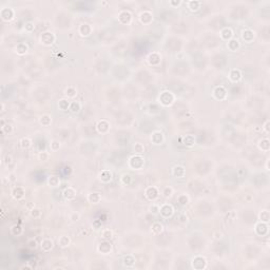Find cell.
Masks as SVG:
<instances>
[{"mask_svg":"<svg viewBox=\"0 0 270 270\" xmlns=\"http://www.w3.org/2000/svg\"><path fill=\"white\" fill-rule=\"evenodd\" d=\"M100 195L98 193H91V194H89L88 196V200L90 203H93V204H97L98 202L100 200Z\"/></svg>","mask_w":270,"mask_h":270,"instance_id":"cell-18","label":"cell"},{"mask_svg":"<svg viewBox=\"0 0 270 270\" xmlns=\"http://www.w3.org/2000/svg\"><path fill=\"white\" fill-rule=\"evenodd\" d=\"M97 250L100 252L101 254H109L112 250V246L109 242H102V243L99 244Z\"/></svg>","mask_w":270,"mask_h":270,"instance_id":"cell-3","label":"cell"},{"mask_svg":"<svg viewBox=\"0 0 270 270\" xmlns=\"http://www.w3.org/2000/svg\"><path fill=\"white\" fill-rule=\"evenodd\" d=\"M242 37H243V39L246 41V42L250 43L254 39L255 34H254V32L251 31V30H245L243 32V34H242Z\"/></svg>","mask_w":270,"mask_h":270,"instance_id":"cell-9","label":"cell"},{"mask_svg":"<svg viewBox=\"0 0 270 270\" xmlns=\"http://www.w3.org/2000/svg\"><path fill=\"white\" fill-rule=\"evenodd\" d=\"M51 150L52 151H57V150H59V148H60V143H59L58 141H51Z\"/></svg>","mask_w":270,"mask_h":270,"instance_id":"cell-27","label":"cell"},{"mask_svg":"<svg viewBox=\"0 0 270 270\" xmlns=\"http://www.w3.org/2000/svg\"><path fill=\"white\" fill-rule=\"evenodd\" d=\"M147 190L151 192V193L145 192V195H146V198H147L148 200H155L157 198H158L159 192H158V190H157L156 187H149V188H147Z\"/></svg>","mask_w":270,"mask_h":270,"instance_id":"cell-2","label":"cell"},{"mask_svg":"<svg viewBox=\"0 0 270 270\" xmlns=\"http://www.w3.org/2000/svg\"><path fill=\"white\" fill-rule=\"evenodd\" d=\"M79 216H80V215H79V213H76V212H74V213L71 214L70 218L73 220V222H76V220H79Z\"/></svg>","mask_w":270,"mask_h":270,"instance_id":"cell-33","label":"cell"},{"mask_svg":"<svg viewBox=\"0 0 270 270\" xmlns=\"http://www.w3.org/2000/svg\"><path fill=\"white\" fill-rule=\"evenodd\" d=\"M70 110L73 112V113H77V112H79V110H80V104H77V106L75 107V102H72V104H70Z\"/></svg>","mask_w":270,"mask_h":270,"instance_id":"cell-29","label":"cell"},{"mask_svg":"<svg viewBox=\"0 0 270 270\" xmlns=\"http://www.w3.org/2000/svg\"><path fill=\"white\" fill-rule=\"evenodd\" d=\"M23 268H30V269H32V267H31V266H27V265L22 266V267H21V269H23Z\"/></svg>","mask_w":270,"mask_h":270,"instance_id":"cell-34","label":"cell"},{"mask_svg":"<svg viewBox=\"0 0 270 270\" xmlns=\"http://www.w3.org/2000/svg\"><path fill=\"white\" fill-rule=\"evenodd\" d=\"M269 124H270V121H269V119H267V121H265V124H264V126H263V130H264V131H265L267 134L269 133V131H270V130H269V127H268V126H269Z\"/></svg>","mask_w":270,"mask_h":270,"instance_id":"cell-32","label":"cell"},{"mask_svg":"<svg viewBox=\"0 0 270 270\" xmlns=\"http://www.w3.org/2000/svg\"><path fill=\"white\" fill-rule=\"evenodd\" d=\"M134 150H135V152L139 155V154H141L144 151H145V147H144L141 144H135V146H134Z\"/></svg>","mask_w":270,"mask_h":270,"instance_id":"cell-26","label":"cell"},{"mask_svg":"<svg viewBox=\"0 0 270 270\" xmlns=\"http://www.w3.org/2000/svg\"><path fill=\"white\" fill-rule=\"evenodd\" d=\"M31 144H32V141H31V139H30L29 137H23L22 139H20V146H21V148H23V149L29 148L30 146H31Z\"/></svg>","mask_w":270,"mask_h":270,"instance_id":"cell-21","label":"cell"},{"mask_svg":"<svg viewBox=\"0 0 270 270\" xmlns=\"http://www.w3.org/2000/svg\"><path fill=\"white\" fill-rule=\"evenodd\" d=\"M27 247H29L30 249H36V248L38 247V244H37V242L35 241V240H30V241L27 242Z\"/></svg>","mask_w":270,"mask_h":270,"instance_id":"cell-28","label":"cell"},{"mask_svg":"<svg viewBox=\"0 0 270 270\" xmlns=\"http://www.w3.org/2000/svg\"><path fill=\"white\" fill-rule=\"evenodd\" d=\"M53 241L52 240H50V238H43L42 241H41L40 243V246H41V249L43 250V251H46V252H49L52 250L53 248Z\"/></svg>","mask_w":270,"mask_h":270,"instance_id":"cell-6","label":"cell"},{"mask_svg":"<svg viewBox=\"0 0 270 270\" xmlns=\"http://www.w3.org/2000/svg\"><path fill=\"white\" fill-rule=\"evenodd\" d=\"M255 232H257L259 235H265V234H267L268 232V224H266V223H259L257 225H255Z\"/></svg>","mask_w":270,"mask_h":270,"instance_id":"cell-4","label":"cell"},{"mask_svg":"<svg viewBox=\"0 0 270 270\" xmlns=\"http://www.w3.org/2000/svg\"><path fill=\"white\" fill-rule=\"evenodd\" d=\"M172 194H173L172 188H170V187H166V188L163 189V195L165 196L166 198H171V196H172Z\"/></svg>","mask_w":270,"mask_h":270,"instance_id":"cell-24","label":"cell"},{"mask_svg":"<svg viewBox=\"0 0 270 270\" xmlns=\"http://www.w3.org/2000/svg\"><path fill=\"white\" fill-rule=\"evenodd\" d=\"M112 236H113V232H112V230H110V229H104V230H102V232H101V237H102V238H104L106 241H108V240L112 238Z\"/></svg>","mask_w":270,"mask_h":270,"instance_id":"cell-20","label":"cell"},{"mask_svg":"<svg viewBox=\"0 0 270 270\" xmlns=\"http://www.w3.org/2000/svg\"><path fill=\"white\" fill-rule=\"evenodd\" d=\"M70 243H71V240L66 235H62V236H60V237L58 238V246L59 247L66 248V247H68V246L70 245Z\"/></svg>","mask_w":270,"mask_h":270,"instance_id":"cell-13","label":"cell"},{"mask_svg":"<svg viewBox=\"0 0 270 270\" xmlns=\"http://www.w3.org/2000/svg\"><path fill=\"white\" fill-rule=\"evenodd\" d=\"M134 161H139V165H136V166L134 165V166H133L132 163H130V167H132L133 169H136V170H139V169H141V167H143V165H144V158L141 156V155H135V156L131 157V159H130V163H133ZM136 163H138V161H136Z\"/></svg>","mask_w":270,"mask_h":270,"instance_id":"cell-8","label":"cell"},{"mask_svg":"<svg viewBox=\"0 0 270 270\" xmlns=\"http://www.w3.org/2000/svg\"><path fill=\"white\" fill-rule=\"evenodd\" d=\"M163 230V226L161 224V223H154V224L152 225V229H151V231H152V233L154 234H158L161 233V231Z\"/></svg>","mask_w":270,"mask_h":270,"instance_id":"cell-17","label":"cell"},{"mask_svg":"<svg viewBox=\"0 0 270 270\" xmlns=\"http://www.w3.org/2000/svg\"><path fill=\"white\" fill-rule=\"evenodd\" d=\"M49 156H50V155H49V153H47V152H40L39 153V155H38L39 159H40V161H48Z\"/></svg>","mask_w":270,"mask_h":270,"instance_id":"cell-31","label":"cell"},{"mask_svg":"<svg viewBox=\"0 0 270 270\" xmlns=\"http://www.w3.org/2000/svg\"><path fill=\"white\" fill-rule=\"evenodd\" d=\"M259 217H260V220H261V222L268 224V223H269V220H270L269 211H267V210H262L259 214Z\"/></svg>","mask_w":270,"mask_h":270,"instance_id":"cell-15","label":"cell"},{"mask_svg":"<svg viewBox=\"0 0 270 270\" xmlns=\"http://www.w3.org/2000/svg\"><path fill=\"white\" fill-rule=\"evenodd\" d=\"M69 107H70V104H69L68 100L61 99L60 101H59V108H60L61 110H64H64H68Z\"/></svg>","mask_w":270,"mask_h":270,"instance_id":"cell-25","label":"cell"},{"mask_svg":"<svg viewBox=\"0 0 270 270\" xmlns=\"http://www.w3.org/2000/svg\"><path fill=\"white\" fill-rule=\"evenodd\" d=\"M259 149L264 151V152H268L270 149V145H269V141L268 138H263L259 141Z\"/></svg>","mask_w":270,"mask_h":270,"instance_id":"cell-11","label":"cell"},{"mask_svg":"<svg viewBox=\"0 0 270 270\" xmlns=\"http://www.w3.org/2000/svg\"><path fill=\"white\" fill-rule=\"evenodd\" d=\"M242 78V72L240 70H236V69H233V70L230 71L229 73V79L233 82H236L238 80H241Z\"/></svg>","mask_w":270,"mask_h":270,"instance_id":"cell-7","label":"cell"},{"mask_svg":"<svg viewBox=\"0 0 270 270\" xmlns=\"http://www.w3.org/2000/svg\"><path fill=\"white\" fill-rule=\"evenodd\" d=\"M173 207L169 204H163V206L159 207V212L163 217H169L173 214Z\"/></svg>","mask_w":270,"mask_h":270,"instance_id":"cell-1","label":"cell"},{"mask_svg":"<svg viewBox=\"0 0 270 270\" xmlns=\"http://www.w3.org/2000/svg\"><path fill=\"white\" fill-rule=\"evenodd\" d=\"M51 121H52V119H51L50 115H42L40 117V123L42 124L43 126H49V124H51Z\"/></svg>","mask_w":270,"mask_h":270,"instance_id":"cell-22","label":"cell"},{"mask_svg":"<svg viewBox=\"0 0 270 270\" xmlns=\"http://www.w3.org/2000/svg\"><path fill=\"white\" fill-rule=\"evenodd\" d=\"M220 37L224 40H231L233 38V31L230 27H225L220 31Z\"/></svg>","mask_w":270,"mask_h":270,"instance_id":"cell-5","label":"cell"},{"mask_svg":"<svg viewBox=\"0 0 270 270\" xmlns=\"http://www.w3.org/2000/svg\"><path fill=\"white\" fill-rule=\"evenodd\" d=\"M227 47H228V49H229L230 51L234 52V51H236L238 48H240V41H238L237 39H233V38H232L231 40L228 41Z\"/></svg>","mask_w":270,"mask_h":270,"instance_id":"cell-14","label":"cell"},{"mask_svg":"<svg viewBox=\"0 0 270 270\" xmlns=\"http://www.w3.org/2000/svg\"><path fill=\"white\" fill-rule=\"evenodd\" d=\"M151 141H153V143L155 144V145H159V144L161 143V141H163V135L161 132L159 131H156L153 133L152 137H151Z\"/></svg>","mask_w":270,"mask_h":270,"instance_id":"cell-10","label":"cell"},{"mask_svg":"<svg viewBox=\"0 0 270 270\" xmlns=\"http://www.w3.org/2000/svg\"><path fill=\"white\" fill-rule=\"evenodd\" d=\"M49 184H50L52 187H57V186H59V184H60V179L56 176H52L50 178V180H49Z\"/></svg>","mask_w":270,"mask_h":270,"instance_id":"cell-23","label":"cell"},{"mask_svg":"<svg viewBox=\"0 0 270 270\" xmlns=\"http://www.w3.org/2000/svg\"><path fill=\"white\" fill-rule=\"evenodd\" d=\"M31 215L35 218H38V217H40V215H41V211L39 209H32V210H31Z\"/></svg>","mask_w":270,"mask_h":270,"instance_id":"cell-30","label":"cell"},{"mask_svg":"<svg viewBox=\"0 0 270 270\" xmlns=\"http://www.w3.org/2000/svg\"><path fill=\"white\" fill-rule=\"evenodd\" d=\"M75 194H76V191L72 188V187H69L68 189L64 191V196L66 200H73L75 198Z\"/></svg>","mask_w":270,"mask_h":270,"instance_id":"cell-12","label":"cell"},{"mask_svg":"<svg viewBox=\"0 0 270 270\" xmlns=\"http://www.w3.org/2000/svg\"><path fill=\"white\" fill-rule=\"evenodd\" d=\"M173 175L175 177H183L185 175V169L182 166H175L173 168Z\"/></svg>","mask_w":270,"mask_h":270,"instance_id":"cell-16","label":"cell"},{"mask_svg":"<svg viewBox=\"0 0 270 270\" xmlns=\"http://www.w3.org/2000/svg\"><path fill=\"white\" fill-rule=\"evenodd\" d=\"M66 95L70 98H73L77 95V91H76V89L74 87H68L66 89Z\"/></svg>","mask_w":270,"mask_h":270,"instance_id":"cell-19","label":"cell"}]
</instances>
